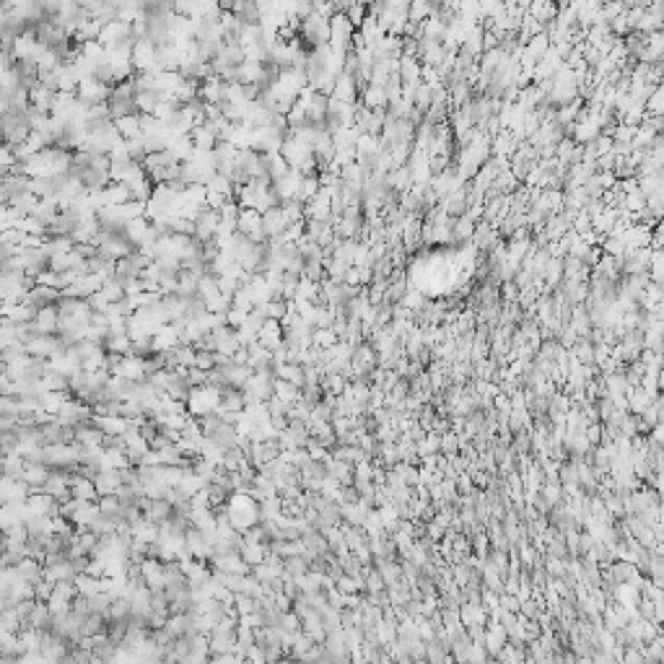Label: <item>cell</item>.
Wrapping results in <instances>:
<instances>
[{
    "instance_id": "obj_1",
    "label": "cell",
    "mask_w": 664,
    "mask_h": 664,
    "mask_svg": "<svg viewBox=\"0 0 664 664\" xmlns=\"http://www.w3.org/2000/svg\"><path fill=\"white\" fill-rule=\"evenodd\" d=\"M107 110H110L112 123H117L123 117H130V114H138L133 81H120V84L112 86L110 99H107Z\"/></svg>"
},
{
    "instance_id": "obj_2",
    "label": "cell",
    "mask_w": 664,
    "mask_h": 664,
    "mask_svg": "<svg viewBox=\"0 0 664 664\" xmlns=\"http://www.w3.org/2000/svg\"><path fill=\"white\" fill-rule=\"evenodd\" d=\"M31 136V127L26 123L24 112H5L0 117V143L3 146H21Z\"/></svg>"
},
{
    "instance_id": "obj_3",
    "label": "cell",
    "mask_w": 664,
    "mask_h": 664,
    "mask_svg": "<svg viewBox=\"0 0 664 664\" xmlns=\"http://www.w3.org/2000/svg\"><path fill=\"white\" fill-rule=\"evenodd\" d=\"M16 265L18 270H24L29 278H37L44 270H49V252L47 244L42 246H29V249H21L16 252Z\"/></svg>"
},
{
    "instance_id": "obj_4",
    "label": "cell",
    "mask_w": 664,
    "mask_h": 664,
    "mask_svg": "<svg viewBox=\"0 0 664 664\" xmlns=\"http://www.w3.org/2000/svg\"><path fill=\"white\" fill-rule=\"evenodd\" d=\"M110 91H112V86H107V84H99L97 78H86V81H81L78 88H75V101H78L84 110L97 107V104H107Z\"/></svg>"
},
{
    "instance_id": "obj_5",
    "label": "cell",
    "mask_w": 664,
    "mask_h": 664,
    "mask_svg": "<svg viewBox=\"0 0 664 664\" xmlns=\"http://www.w3.org/2000/svg\"><path fill=\"white\" fill-rule=\"evenodd\" d=\"M58 314L65 317V320H73L75 324L81 327H88V320H91V307H88L86 298H62L58 301Z\"/></svg>"
},
{
    "instance_id": "obj_6",
    "label": "cell",
    "mask_w": 664,
    "mask_h": 664,
    "mask_svg": "<svg viewBox=\"0 0 664 664\" xmlns=\"http://www.w3.org/2000/svg\"><path fill=\"white\" fill-rule=\"evenodd\" d=\"M130 60H133L136 73H156L159 71L156 68V44H151L148 39H140V42L133 44Z\"/></svg>"
},
{
    "instance_id": "obj_7",
    "label": "cell",
    "mask_w": 664,
    "mask_h": 664,
    "mask_svg": "<svg viewBox=\"0 0 664 664\" xmlns=\"http://www.w3.org/2000/svg\"><path fill=\"white\" fill-rule=\"evenodd\" d=\"M125 239L133 244V249H140V246H146V244H153V242H156V234H153L151 221L143 216V218H136V221L125 223Z\"/></svg>"
},
{
    "instance_id": "obj_8",
    "label": "cell",
    "mask_w": 664,
    "mask_h": 664,
    "mask_svg": "<svg viewBox=\"0 0 664 664\" xmlns=\"http://www.w3.org/2000/svg\"><path fill=\"white\" fill-rule=\"evenodd\" d=\"M192 226H195V231H192V236H195L197 242H203V244H208V242H213L216 239V231H218V210H210V208H203L200 213L195 216V221H192Z\"/></svg>"
},
{
    "instance_id": "obj_9",
    "label": "cell",
    "mask_w": 664,
    "mask_h": 664,
    "mask_svg": "<svg viewBox=\"0 0 664 664\" xmlns=\"http://www.w3.org/2000/svg\"><path fill=\"white\" fill-rule=\"evenodd\" d=\"M291 223H288V218H285V213L281 205H275V208L265 210L262 213V223H259V229H262V234H265V239L270 242V239H278V236L285 234V229H288Z\"/></svg>"
},
{
    "instance_id": "obj_10",
    "label": "cell",
    "mask_w": 664,
    "mask_h": 664,
    "mask_svg": "<svg viewBox=\"0 0 664 664\" xmlns=\"http://www.w3.org/2000/svg\"><path fill=\"white\" fill-rule=\"evenodd\" d=\"M301 179H304V177L296 172V169H288L281 179H275L270 187H272V192H275V197H278V203L296 200V195H298V187H301Z\"/></svg>"
},
{
    "instance_id": "obj_11",
    "label": "cell",
    "mask_w": 664,
    "mask_h": 664,
    "mask_svg": "<svg viewBox=\"0 0 664 664\" xmlns=\"http://www.w3.org/2000/svg\"><path fill=\"white\" fill-rule=\"evenodd\" d=\"M58 301H60V291L47 288V285H34V288H31V291L26 294V298H24V304H29L34 311H39V309H47V307H58Z\"/></svg>"
},
{
    "instance_id": "obj_12",
    "label": "cell",
    "mask_w": 664,
    "mask_h": 664,
    "mask_svg": "<svg viewBox=\"0 0 664 664\" xmlns=\"http://www.w3.org/2000/svg\"><path fill=\"white\" fill-rule=\"evenodd\" d=\"M236 153H239V148L231 146V143H218V146L213 148V151H210V156H213L216 174L229 177V172H231V166H234V161H236Z\"/></svg>"
},
{
    "instance_id": "obj_13",
    "label": "cell",
    "mask_w": 664,
    "mask_h": 664,
    "mask_svg": "<svg viewBox=\"0 0 664 664\" xmlns=\"http://www.w3.org/2000/svg\"><path fill=\"white\" fill-rule=\"evenodd\" d=\"M58 322H60V314H58V307H47L39 309L34 314V320L29 322L34 335H55L58 332Z\"/></svg>"
},
{
    "instance_id": "obj_14",
    "label": "cell",
    "mask_w": 664,
    "mask_h": 664,
    "mask_svg": "<svg viewBox=\"0 0 664 664\" xmlns=\"http://www.w3.org/2000/svg\"><path fill=\"white\" fill-rule=\"evenodd\" d=\"M94 488H97L99 498L101 496H117V491L123 488V475L120 470H101L99 475H94Z\"/></svg>"
},
{
    "instance_id": "obj_15",
    "label": "cell",
    "mask_w": 664,
    "mask_h": 664,
    "mask_svg": "<svg viewBox=\"0 0 664 664\" xmlns=\"http://www.w3.org/2000/svg\"><path fill=\"white\" fill-rule=\"evenodd\" d=\"M75 226H78V218H75L71 210H58V216L47 223L44 236L47 239H52V236H71Z\"/></svg>"
},
{
    "instance_id": "obj_16",
    "label": "cell",
    "mask_w": 664,
    "mask_h": 664,
    "mask_svg": "<svg viewBox=\"0 0 664 664\" xmlns=\"http://www.w3.org/2000/svg\"><path fill=\"white\" fill-rule=\"evenodd\" d=\"M257 343L262 345L265 350H275L278 345L283 343V327H281V322L265 320V324H262L257 332Z\"/></svg>"
},
{
    "instance_id": "obj_17",
    "label": "cell",
    "mask_w": 664,
    "mask_h": 664,
    "mask_svg": "<svg viewBox=\"0 0 664 664\" xmlns=\"http://www.w3.org/2000/svg\"><path fill=\"white\" fill-rule=\"evenodd\" d=\"M71 498L73 501H99L94 480L84 475H71Z\"/></svg>"
},
{
    "instance_id": "obj_18",
    "label": "cell",
    "mask_w": 664,
    "mask_h": 664,
    "mask_svg": "<svg viewBox=\"0 0 664 664\" xmlns=\"http://www.w3.org/2000/svg\"><path fill=\"white\" fill-rule=\"evenodd\" d=\"M231 16L236 18V24H239V26L259 24V18H262V16H259L257 3H252V0H239V3H234Z\"/></svg>"
},
{
    "instance_id": "obj_19",
    "label": "cell",
    "mask_w": 664,
    "mask_h": 664,
    "mask_svg": "<svg viewBox=\"0 0 664 664\" xmlns=\"http://www.w3.org/2000/svg\"><path fill=\"white\" fill-rule=\"evenodd\" d=\"M190 140H192V148L197 151H213L218 146V133L208 127V125H195L192 133H190Z\"/></svg>"
},
{
    "instance_id": "obj_20",
    "label": "cell",
    "mask_w": 664,
    "mask_h": 664,
    "mask_svg": "<svg viewBox=\"0 0 664 664\" xmlns=\"http://www.w3.org/2000/svg\"><path fill=\"white\" fill-rule=\"evenodd\" d=\"M179 62H182V55H179V49L174 47L172 42L156 47V68L159 71H177Z\"/></svg>"
},
{
    "instance_id": "obj_21",
    "label": "cell",
    "mask_w": 664,
    "mask_h": 664,
    "mask_svg": "<svg viewBox=\"0 0 664 664\" xmlns=\"http://www.w3.org/2000/svg\"><path fill=\"white\" fill-rule=\"evenodd\" d=\"M55 97H58V91H49V88H44L42 84H37L34 88H29V107H34V110L39 112H52V104H55Z\"/></svg>"
},
{
    "instance_id": "obj_22",
    "label": "cell",
    "mask_w": 664,
    "mask_h": 664,
    "mask_svg": "<svg viewBox=\"0 0 664 664\" xmlns=\"http://www.w3.org/2000/svg\"><path fill=\"white\" fill-rule=\"evenodd\" d=\"M182 84H185V78L179 75V71H159L156 73V91L161 97H172Z\"/></svg>"
},
{
    "instance_id": "obj_23",
    "label": "cell",
    "mask_w": 664,
    "mask_h": 664,
    "mask_svg": "<svg viewBox=\"0 0 664 664\" xmlns=\"http://www.w3.org/2000/svg\"><path fill=\"white\" fill-rule=\"evenodd\" d=\"M420 71H423V65H420L418 58H400L397 60V75H400V81L403 84H416V81H420Z\"/></svg>"
},
{
    "instance_id": "obj_24",
    "label": "cell",
    "mask_w": 664,
    "mask_h": 664,
    "mask_svg": "<svg viewBox=\"0 0 664 664\" xmlns=\"http://www.w3.org/2000/svg\"><path fill=\"white\" fill-rule=\"evenodd\" d=\"M177 345H179V335H177V330H174L172 324H164L153 335V353H166V350H172Z\"/></svg>"
},
{
    "instance_id": "obj_25",
    "label": "cell",
    "mask_w": 664,
    "mask_h": 664,
    "mask_svg": "<svg viewBox=\"0 0 664 664\" xmlns=\"http://www.w3.org/2000/svg\"><path fill=\"white\" fill-rule=\"evenodd\" d=\"M101 197H104V208L107 205H125L130 200V192L127 187L120 185V182H110V185L101 190Z\"/></svg>"
},
{
    "instance_id": "obj_26",
    "label": "cell",
    "mask_w": 664,
    "mask_h": 664,
    "mask_svg": "<svg viewBox=\"0 0 664 664\" xmlns=\"http://www.w3.org/2000/svg\"><path fill=\"white\" fill-rule=\"evenodd\" d=\"M205 190L213 192V195L226 197V200H234V185H231V179L223 177V174H213V177L208 179V185H205Z\"/></svg>"
},
{
    "instance_id": "obj_27",
    "label": "cell",
    "mask_w": 664,
    "mask_h": 664,
    "mask_svg": "<svg viewBox=\"0 0 664 664\" xmlns=\"http://www.w3.org/2000/svg\"><path fill=\"white\" fill-rule=\"evenodd\" d=\"M179 110H182V104H179V101H177L174 97H161V101L156 104V110H153V117H156L159 123L166 125Z\"/></svg>"
},
{
    "instance_id": "obj_28",
    "label": "cell",
    "mask_w": 664,
    "mask_h": 664,
    "mask_svg": "<svg viewBox=\"0 0 664 664\" xmlns=\"http://www.w3.org/2000/svg\"><path fill=\"white\" fill-rule=\"evenodd\" d=\"M361 104L366 110H387V97H384V88L381 86H371L361 94Z\"/></svg>"
},
{
    "instance_id": "obj_29",
    "label": "cell",
    "mask_w": 664,
    "mask_h": 664,
    "mask_svg": "<svg viewBox=\"0 0 664 664\" xmlns=\"http://www.w3.org/2000/svg\"><path fill=\"white\" fill-rule=\"evenodd\" d=\"M114 127H117V133H120L123 140H133V138L140 136V120H138V114H130V117L117 120Z\"/></svg>"
},
{
    "instance_id": "obj_30",
    "label": "cell",
    "mask_w": 664,
    "mask_h": 664,
    "mask_svg": "<svg viewBox=\"0 0 664 664\" xmlns=\"http://www.w3.org/2000/svg\"><path fill=\"white\" fill-rule=\"evenodd\" d=\"M159 101H161L159 91H143V94H136L138 114H153V110H156Z\"/></svg>"
},
{
    "instance_id": "obj_31",
    "label": "cell",
    "mask_w": 664,
    "mask_h": 664,
    "mask_svg": "<svg viewBox=\"0 0 664 664\" xmlns=\"http://www.w3.org/2000/svg\"><path fill=\"white\" fill-rule=\"evenodd\" d=\"M29 216H31V218H37L39 223H44V229H47V223L58 216V205H55V203H49V200H39Z\"/></svg>"
},
{
    "instance_id": "obj_32",
    "label": "cell",
    "mask_w": 664,
    "mask_h": 664,
    "mask_svg": "<svg viewBox=\"0 0 664 664\" xmlns=\"http://www.w3.org/2000/svg\"><path fill=\"white\" fill-rule=\"evenodd\" d=\"M643 112H646L649 117H662V114H664V91H662V86L654 88L652 97L643 101Z\"/></svg>"
},
{
    "instance_id": "obj_33",
    "label": "cell",
    "mask_w": 664,
    "mask_h": 664,
    "mask_svg": "<svg viewBox=\"0 0 664 664\" xmlns=\"http://www.w3.org/2000/svg\"><path fill=\"white\" fill-rule=\"evenodd\" d=\"M44 244H47L49 257H55V255H65V252H71V249L75 246L71 236H52V239H47Z\"/></svg>"
},
{
    "instance_id": "obj_34",
    "label": "cell",
    "mask_w": 664,
    "mask_h": 664,
    "mask_svg": "<svg viewBox=\"0 0 664 664\" xmlns=\"http://www.w3.org/2000/svg\"><path fill=\"white\" fill-rule=\"evenodd\" d=\"M335 343H337V335H335L330 327L311 332V345H314V348H320V350H327V348H332Z\"/></svg>"
},
{
    "instance_id": "obj_35",
    "label": "cell",
    "mask_w": 664,
    "mask_h": 664,
    "mask_svg": "<svg viewBox=\"0 0 664 664\" xmlns=\"http://www.w3.org/2000/svg\"><path fill=\"white\" fill-rule=\"evenodd\" d=\"M16 229H18L21 234H26V236H42V239H47V236H44V231H47V229H44V223H39L37 218H31V216H24V218H21V223H18Z\"/></svg>"
},
{
    "instance_id": "obj_36",
    "label": "cell",
    "mask_w": 664,
    "mask_h": 664,
    "mask_svg": "<svg viewBox=\"0 0 664 664\" xmlns=\"http://www.w3.org/2000/svg\"><path fill=\"white\" fill-rule=\"evenodd\" d=\"M99 294L104 296L110 304H117V301H123V298H125V288L117 283L114 278H110V281H104V285H101V291H99Z\"/></svg>"
},
{
    "instance_id": "obj_37",
    "label": "cell",
    "mask_w": 664,
    "mask_h": 664,
    "mask_svg": "<svg viewBox=\"0 0 664 664\" xmlns=\"http://www.w3.org/2000/svg\"><path fill=\"white\" fill-rule=\"evenodd\" d=\"M195 369L205 371V374L216 369V353L213 350H195Z\"/></svg>"
},
{
    "instance_id": "obj_38",
    "label": "cell",
    "mask_w": 664,
    "mask_h": 664,
    "mask_svg": "<svg viewBox=\"0 0 664 664\" xmlns=\"http://www.w3.org/2000/svg\"><path fill=\"white\" fill-rule=\"evenodd\" d=\"M16 164H18V161H16V156H13L11 146H3V143H0V177L11 172Z\"/></svg>"
},
{
    "instance_id": "obj_39",
    "label": "cell",
    "mask_w": 664,
    "mask_h": 664,
    "mask_svg": "<svg viewBox=\"0 0 664 664\" xmlns=\"http://www.w3.org/2000/svg\"><path fill=\"white\" fill-rule=\"evenodd\" d=\"M231 307L239 309V311H244V314H249V311L255 309V304H252V298L246 296L244 288H239V291H236V294L231 296Z\"/></svg>"
},
{
    "instance_id": "obj_40",
    "label": "cell",
    "mask_w": 664,
    "mask_h": 664,
    "mask_svg": "<svg viewBox=\"0 0 664 664\" xmlns=\"http://www.w3.org/2000/svg\"><path fill=\"white\" fill-rule=\"evenodd\" d=\"M633 136H636V127H630V125H623L617 123V127L613 130V143H630L633 140Z\"/></svg>"
},
{
    "instance_id": "obj_41",
    "label": "cell",
    "mask_w": 664,
    "mask_h": 664,
    "mask_svg": "<svg viewBox=\"0 0 664 664\" xmlns=\"http://www.w3.org/2000/svg\"><path fill=\"white\" fill-rule=\"evenodd\" d=\"M246 317H249V314H244V311H239V309L231 307L229 311H226V324H229L231 330H239V327L246 322Z\"/></svg>"
},
{
    "instance_id": "obj_42",
    "label": "cell",
    "mask_w": 664,
    "mask_h": 664,
    "mask_svg": "<svg viewBox=\"0 0 664 664\" xmlns=\"http://www.w3.org/2000/svg\"><path fill=\"white\" fill-rule=\"evenodd\" d=\"M86 301H88V307H91V311H107V307H110V301H107L104 296L99 294V291H97V294L88 296Z\"/></svg>"
},
{
    "instance_id": "obj_43",
    "label": "cell",
    "mask_w": 664,
    "mask_h": 664,
    "mask_svg": "<svg viewBox=\"0 0 664 664\" xmlns=\"http://www.w3.org/2000/svg\"><path fill=\"white\" fill-rule=\"evenodd\" d=\"M13 62H16V60H13V55H8V52H0V75L8 73V71L13 68Z\"/></svg>"
},
{
    "instance_id": "obj_44",
    "label": "cell",
    "mask_w": 664,
    "mask_h": 664,
    "mask_svg": "<svg viewBox=\"0 0 664 664\" xmlns=\"http://www.w3.org/2000/svg\"><path fill=\"white\" fill-rule=\"evenodd\" d=\"M5 24V5H0V29Z\"/></svg>"
}]
</instances>
